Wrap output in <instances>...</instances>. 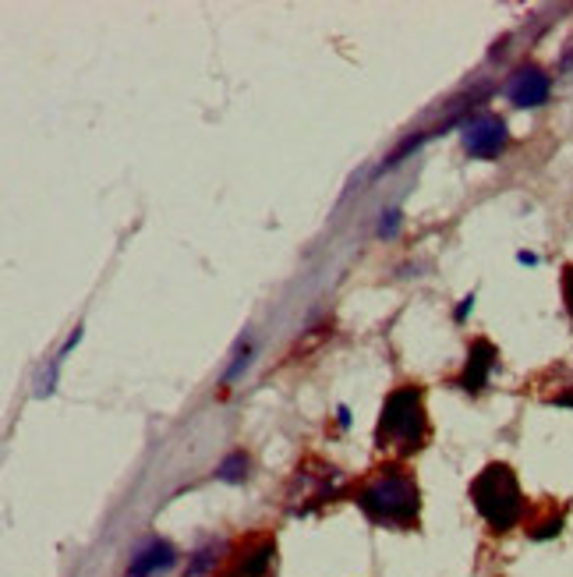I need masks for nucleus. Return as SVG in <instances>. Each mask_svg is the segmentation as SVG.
Returning a JSON list of instances; mask_svg holds the SVG:
<instances>
[{
  "instance_id": "0eeeda50",
  "label": "nucleus",
  "mask_w": 573,
  "mask_h": 577,
  "mask_svg": "<svg viewBox=\"0 0 573 577\" xmlns=\"http://www.w3.org/2000/svg\"><path fill=\"white\" fill-rule=\"evenodd\" d=\"M552 92V79L539 68V64H524L510 74L506 82V100L513 107H542Z\"/></svg>"
},
{
  "instance_id": "6e6552de",
  "label": "nucleus",
  "mask_w": 573,
  "mask_h": 577,
  "mask_svg": "<svg viewBox=\"0 0 573 577\" xmlns=\"http://www.w3.org/2000/svg\"><path fill=\"white\" fill-rule=\"evenodd\" d=\"M500 365V351H495L492 340H474L468 361H464V372L456 376V387L468 390V394H482L489 387V376L492 369Z\"/></svg>"
},
{
  "instance_id": "f03ea898",
  "label": "nucleus",
  "mask_w": 573,
  "mask_h": 577,
  "mask_svg": "<svg viewBox=\"0 0 573 577\" xmlns=\"http://www.w3.org/2000/svg\"><path fill=\"white\" fill-rule=\"evenodd\" d=\"M432 426L425 415V394L418 387H396L382 400V415L375 426V447L390 454V460H408L429 444Z\"/></svg>"
},
{
  "instance_id": "7ed1b4c3",
  "label": "nucleus",
  "mask_w": 573,
  "mask_h": 577,
  "mask_svg": "<svg viewBox=\"0 0 573 577\" xmlns=\"http://www.w3.org/2000/svg\"><path fill=\"white\" fill-rule=\"evenodd\" d=\"M471 504L482 514V521L500 535L517 528L527 514L517 475H513L510 465H500V460H492V465H485V471H478V478L471 483Z\"/></svg>"
},
{
  "instance_id": "4468645a",
  "label": "nucleus",
  "mask_w": 573,
  "mask_h": 577,
  "mask_svg": "<svg viewBox=\"0 0 573 577\" xmlns=\"http://www.w3.org/2000/svg\"><path fill=\"white\" fill-rule=\"evenodd\" d=\"M471 305H474V298H464V305H461V309H456V319H464V316L471 312Z\"/></svg>"
},
{
  "instance_id": "1a4fd4ad",
  "label": "nucleus",
  "mask_w": 573,
  "mask_h": 577,
  "mask_svg": "<svg viewBox=\"0 0 573 577\" xmlns=\"http://www.w3.org/2000/svg\"><path fill=\"white\" fill-rule=\"evenodd\" d=\"M178 564V549L167 543V538H149L142 549H135L128 564V577H157L167 574Z\"/></svg>"
},
{
  "instance_id": "9b49d317",
  "label": "nucleus",
  "mask_w": 573,
  "mask_h": 577,
  "mask_svg": "<svg viewBox=\"0 0 573 577\" xmlns=\"http://www.w3.org/2000/svg\"><path fill=\"white\" fill-rule=\"evenodd\" d=\"M244 475H248V457L238 450V454H231L223 460V465L217 468V478L220 483H231V486H238V483H244Z\"/></svg>"
},
{
  "instance_id": "423d86ee",
  "label": "nucleus",
  "mask_w": 573,
  "mask_h": 577,
  "mask_svg": "<svg viewBox=\"0 0 573 577\" xmlns=\"http://www.w3.org/2000/svg\"><path fill=\"white\" fill-rule=\"evenodd\" d=\"M461 131H464V149L474 160H495L506 149V139H510L503 118H495V113H489V110L468 118L461 125Z\"/></svg>"
},
{
  "instance_id": "f8f14e48",
  "label": "nucleus",
  "mask_w": 573,
  "mask_h": 577,
  "mask_svg": "<svg viewBox=\"0 0 573 577\" xmlns=\"http://www.w3.org/2000/svg\"><path fill=\"white\" fill-rule=\"evenodd\" d=\"M560 528H563V514H549L539 525H531V538H552L560 535Z\"/></svg>"
},
{
  "instance_id": "ddd939ff",
  "label": "nucleus",
  "mask_w": 573,
  "mask_h": 577,
  "mask_svg": "<svg viewBox=\"0 0 573 577\" xmlns=\"http://www.w3.org/2000/svg\"><path fill=\"white\" fill-rule=\"evenodd\" d=\"M563 301H566V312L573 316V262L563 269Z\"/></svg>"
},
{
  "instance_id": "39448f33",
  "label": "nucleus",
  "mask_w": 573,
  "mask_h": 577,
  "mask_svg": "<svg viewBox=\"0 0 573 577\" xmlns=\"http://www.w3.org/2000/svg\"><path fill=\"white\" fill-rule=\"evenodd\" d=\"M277 564V538L255 531L227 549V560L217 577H270Z\"/></svg>"
},
{
  "instance_id": "2eb2a0df",
  "label": "nucleus",
  "mask_w": 573,
  "mask_h": 577,
  "mask_svg": "<svg viewBox=\"0 0 573 577\" xmlns=\"http://www.w3.org/2000/svg\"><path fill=\"white\" fill-rule=\"evenodd\" d=\"M556 404H563V408H573V390H570V394H560Z\"/></svg>"
},
{
  "instance_id": "20e7f679",
  "label": "nucleus",
  "mask_w": 573,
  "mask_h": 577,
  "mask_svg": "<svg viewBox=\"0 0 573 577\" xmlns=\"http://www.w3.org/2000/svg\"><path fill=\"white\" fill-rule=\"evenodd\" d=\"M340 489V471L333 465H322V460H304V465H298L294 471V483H291V493H286V499H291V510L294 517L301 514H312L315 507L330 504V499L336 496Z\"/></svg>"
},
{
  "instance_id": "f257e3e1",
  "label": "nucleus",
  "mask_w": 573,
  "mask_h": 577,
  "mask_svg": "<svg viewBox=\"0 0 573 577\" xmlns=\"http://www.w3.org/2000/svg\"><path fill=\"white\" fill-rule=\"evenodd\" d=\"M354 504L372 525L408 531L418 525V514H422V493H418V483L404 468V460H386V465L372 468L361 478V486L354 489Z\"/></svg>"
},
{
  "instance_id": "9d476101",
  "label": "nucleus",
  "mask_w": 573,
  "mask_h": 577,
  "mask_svg": "<svg viewBox=\"0 0 573 577\" xmlns=\"http://www.w3.org/2000/svg\"><path fill=\"white\" fill-rule=\"evenodd\" d=\"M227 549L231 546H223V543H205L202 549H195V556L188 560V574L184 577H209V574H220L223 560H227Z\"/></svg>"
}]
</instances>
